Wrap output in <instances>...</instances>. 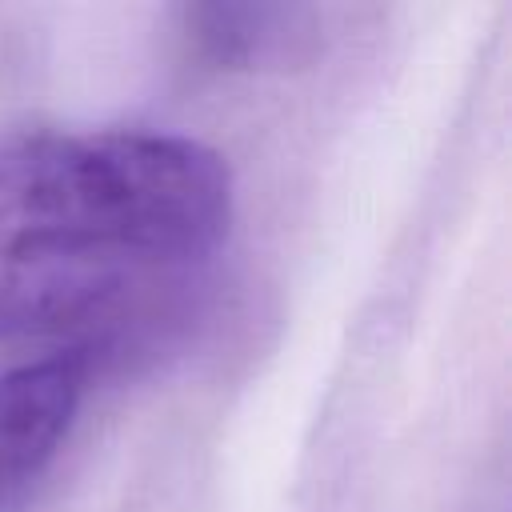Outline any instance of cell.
<instances>
[{
    "label": "cell",
    "instance_id": "277c9868",
    "mask_svg": "<svg viewBox=\"0 0 512 512\" xmlns=\"http://www.w3.org/2000/svg\"><path fill=\"white\" fill-rule=\"evenodd\" d=\"M188 44L200 60L228 72L288 68L316 48V12L300 4H196L184 12Z\"/></svg>",
    "mask_w": 512,
    "mask_h": 512
},
{
    "label": "cell",
    "instance_id": "6da1fadb",
    "mask_svg": "<svg viewBox=\"0 0 512 512\" xmlns=\"http://www.w3.org/2000/svg\"><path fill=\"white\" fill-rule=\"evenodd\" d=\"M232 224L220 152L168 132H20L0 140V256L124 252L200 264Z\"/></svg>",
    "mask_w": 512,
    "mask_h": 512
},
{
    "label": "cell",
    "instance_id": "7a4b0ae2",
    "mask_svg": "<svg viewBox=\"0 0 512 512\" xmlns=\"http://www.w3.org/2000/svg\"><path fill=\"white\" fill-rule=\"evenodd\" d=\"M196 316V264L124 252L0 256V340L56 344L88 376L156 356Z\"/></svg>",
    "mask_w": 512,
    "mask_h": 512
},
{
    "label": "cell",
    "instance_id": "3957f363",
    "mask_svg": "<svg viewBox=\"0 0 512 512\" xmlns=\"http://www.w3.org/2000/svg\"><path fill=\"white\" fill-rule=\"evenodd\" d=\"M84 388L88 368L56 352L0 376V512L32 504L72 432Z\"/></svg>",
    "mask_w": 512,
    "mask_h": 512
}]
</instances>
